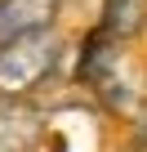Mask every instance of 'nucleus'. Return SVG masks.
Listing matches in <instances>:
<instances>
[{
  "mask_svg": "<svg viewBox=\"0 0 147 152\" xmlns=\"http://www.w3.org/2000/svg\"><path fill=\"white\" fill-rule=\"evenodd\" d=\"M62 0H0V40L62 23Z\"/></svg>",
  "mask_w": 147,
  "mask_h": 152,
  "instance_id": "3",
  "label": "nucleus"
},
{
  "mask_svg": "<svg viewBox=\"0 0 147 152\" xmlns=\"http://www.w3.org/2000/svg\"><path fill=\"white\" fill-rule=\"evenodd\" d=\"M94 23L103 31H112L116 40L134 45V40L147 36V0H98Z\"/></svg>",
  "mask_w": 147,
  "mask_h": 152,
  "instance_id": "4",
  "label": "nucleus"
},
{
  "mask_svg": "<svg viewBox=\"0 0 147 152\" xmlns=\"http://www.w3.org/2000/svg\"><path fill=\"white\" fill-rule=\"evenodd\" d=\"M49 107L40 99H0V152H45Z\"/></svg>",
  "mask_w": 147,
  "mask_h": 152,
  "instance_id": "2",
  "label": "nucleus"
},
{
  "mask_svg": "<svg viewBox=\"0 0 147 152\" xmlns=\"http://www.w3.org/2000/svg\"><path fill=\"white\" fill-rule=\"evenodd\" d=\"M71 67V36L67 27L22 31L0 40V99H40L58 76Z\"/></svg>",
  "mask_w": 147,
  "mask_h": 152,
  "instance_id": "1",
  "label": "nucleus"
}]
</instances>
